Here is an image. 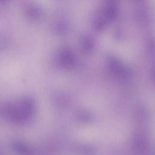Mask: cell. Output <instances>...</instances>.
Instances as JSON below:
<instances>
[{"instance_id":"cell-5","label":"cell","mask_w":155,"mask_h":155,"mask_svg":"<svg viewBox=\"0 0 155 155\" xmlns=\"http://www.w3.org/2000/svg\"><path fill=\"white\" fill-rule=\"evenodd\" d=\"M80 46L82 50L90 51L94 47V41L90 35H84L80 39Z\"/></svg>"},{"instance_id":"cell-2","label":"cell","mask_w":155,"mask_h":155,"mask_svg":"<svg viewBox=\"0 0 155 155\" xmlns=\"http://www.w3.org/2000/svg\"><path fill=\"white\" fill-rule=\"evenodd\" d=\"M24 13L26 18L33 22H37L39 21L43 15L41 8L35 4H28L24 10Z\"/></svg>"},{"instance_id":"cell-1","label":"cell","mask_w":155,"mask_h":155,"mask_svg":"<svg viewBox=\"0 0 155 155\" xmlns=\"http://www.w3.org/2000/svg\"><path fill=\"white\" fill-rule=\"evenodd\" d=\"M111 22L101 9L94 15L92 18V25L94 30L100 32L105 30Z\"/></svg>"},{"instance_id":"cell-3","label":"cell","mask_w":155,"mask_h":155,"mask_svg":"<svg viewBox=\"0 0 155 155\" xmlns=\"http://www.w3.org/2000/svg\"><path fill=\"white\" fill-rule=\"evenodd\" d=\"M69 23L64 19H59L56 21L53 26V32L59 36L67 35L70 30Z\"/></svg>"},{"instance_id":"cell-6","label":"cell","mask_w":155,"mask_h":155,"mask_svg":"<svg viewBox=\"0 0 155 155\" xmlns=\"http://www.w3.org/2000/svg\"><path fill=\"white\" fill-rule=\"evenodd\" d=\"M9 0H0V4H5L8 2Z\"/></svg>"},{"instance_id":"cell-4","label":"cell","mask_w":155,"mask_h":155,"mask_svg":"<svg viewBox=\"0 0 155 155\" xmlns=\"http://www.w3.org/2000/svg\"><path fill=\"white\" fill-rule=\"evenodd\" d=\"M58 59L61 63L70 64L73 61V54L68 48L62 47L58 52Z\"/></svg>"}]
</instances>
